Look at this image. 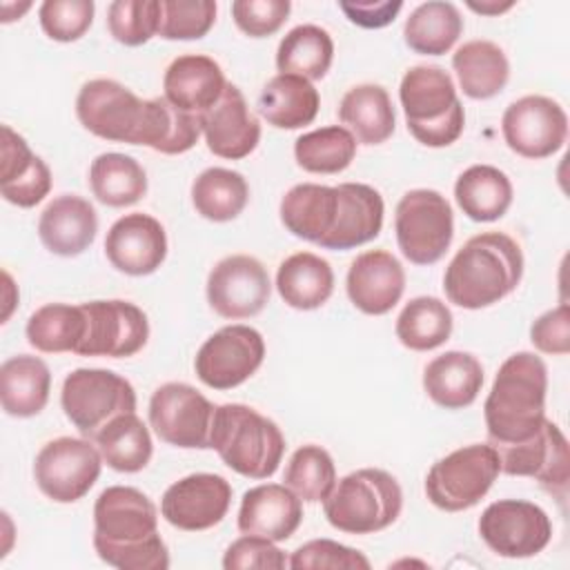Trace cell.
<instances>
[{
	"label": "cell",
	"mask_w": 570,
	"mask_h": 570,
	"mask_svg": "<svg viewBox=\"0 0 570 570\" xmlns=\"http://www.w3.org/2000/svg\"><path fill=\"white\" fill-rule=\"evenodd\" d=\"M479 534L494 554L528 559L550 543L552 521L548 512L532 501L501 499L481 512Z\"/></svg>",
	"instance_id": "cell-14"
},
{
	"label": "cell",
	"mask_w": 570,
	"mask_h": 570,
	"mask_svg": "<svg viewBox=\"0 0 570 570\" xmlns=\"http://www.w3.org/2000/svg\"><path fill=\"white\" fill-rule=\"evenodd\" d=\"M499 472V454L490 443L463 445L430 468L425 494L443 512L470 510L490 492Z\"/></svg>",
	"instance_id": "cell-9"
},
{
	"label": "cell",
	"mask_w": 570,
	"mask_h": 570,
	"mask_svg": "<svg viewBox=\"0 0 570 570\" xmlns=\"http://www.w3.org/2000/svg\"><path fill=\"white\" fill-rule=\"evenodd\" d=\"M98 216L94 205L76 194L56 196L38 218L40 243L56 256H78L96 238Z\"/></svg>",
	"instance_id": "cell-25"
},
{
	"label": "cell",
	"mask_w": 570,
	"mask_h": 570,
	"mask_svg": "<svg viewBox=\"0 0 570 570\" xmlns=\"http://www.w3.org/2000/svg\"><path fill=\"white\" fill-rule=\"evenodd\" d=\"M80 307L85 312V334L76 354L127 358L145 347L149 321L136 303L114 298L80 303Z\"/></svg>",
	"instance_id": "cell-15"
},
{
	"label": "cell",
	"mask_w": 570,
	"mask_h": 570,
	"mask_svg": "<svg viewBox=\"0 0 570 570\" xmlns=\"http://www.w3.org/2000/svg\"><path fill=\"white\" fill-rule=\"evenodd\" d=\"M407 131L425 147H448L463 134L465 111L452 76L436 65L410 67L399 87Z\"/></svg>",
	"instance_id": "cell-7"
},
{
	"label": "cell",
	"mask_w": 570,
	"mask_h": 570,
	"mask_svg": "<svg viewBox=\"0 0 570 570\" xmlns=\"http://www.w3.org/2000/svg\"><path fill=\"white\" fill-rule=\"evenodd\" d=\"M249 200V185L243 174L225 167H209L191 183L194 209L214 223L234 220Z\"/></svg>",
	"instance_id": "cell-39"
},
{
	"label": "cell",
	"mask_w": 570,
	"mask_h": 570,
	"mask_svg": "<svg viewBox=\"0 0 570 570\" xmlns=\"http://www.w3.org/2000/svg\"><path fill=\"white\" fill-rule=\"evenodd\" d=\"M499 454L501 472L510 476H532L550 494L566 497L570 481L568 441L557 423L543 421L530 439L508 445H492Z\"/></svg>",
	"instance_id": "cell-19"
},
{
	"label": "cell",
	"mask_w": 570,
	"mask_h": 570,
	"mask_svg": "<svg viewBox=\"0 0 570 570\" xmlns=\"http://www.w3.org/2000/svg\"><path fill=\"white\" fill-rule=\"evenodd\" d=\"M232 505V485L225 476L196 472L171 483L160 499L163 519L185 532L218 525Z\"/></svg>",
	"instance_id": "cell-20"
},
{
	"label": "cell",
	"mask_w": 570,
	"mask_h": 570,
	"mask_svg": "<svg viewBox=\"0 0 570 570\" xmlns=\"http://www.w3.org/2000/svg\"><path fill=\"white\" fill-rule=\"evenodd\" d=\"M60 405L73 428L94 441L111 419L136 412V390L111 370L78 367L62 383Z\"/></svg>",
	"instance_id": "cell-10"
},
{
	"label": "cell",
	"mask_w": 570,
	"mask_h": 570,
	"mask_svg": "<svg viewBox=\"0 0 570 570\" xmlns=\"http://www.w3.org/2000/svg\"><path fill=\"white\" fill-rule=\"evenodd\" d=\"M505 145L530 160L557 154L568 138V116L563 107L548 96H523L510 102L501 118Z\"/></svg>",
	"instance_id": "cell-17"
},
{
	"label": "cell",
	"mask_w": 570,
	"mask_h": 570,
	"mask_svg": "<svg viewBox=\"0 0 570 570\" xmlns=\"http://www.w3.org/2000/svg\"><path fill=\"white\" fill-rule=\"evenodd\" d=\"M530 341L543 354H568L570 352V309L566 303L543 312L530 325Z\"/></svg>",
	"instance_id": "cell-50"
},
{
	"label": "cell",
	"mask_w": 570,
	"mask_h": 570,
	"mask_svg": "<svg viewBox=\"0 0 570 570\" xmlns=\"http://www.w3.org/2000/svg\"><path fill=\"white\" fill-rule=\"evenodd\" d=\"M452 69L463 94L472 100L494 98L510 78V62L503 49L490 40L463 42L452 53Z\"/></svg>",
	"instance_id": "cell-33"
},
{
	"label": "cell",
	"mask_w": 570,
	"mask_h": 570,
	"mask_svg": "<svg viewBox=\"0 0 570 570\" xmlns=\"http://www.w3.org/2000/svg\"><path fill=\"white\" fill-rule=\"evenodd\" d=\"M216 405L187 383H163L149 399V425L156 436L185 450L212 448Z\"/></svg>",
	"instance_id": "cell-13"
},
{
	"label": "cell",
	"mask_w": 570,
	"mask_h": 570,
	"mask_svg": "<svg viewBox=\"0 0 570 570\" xmlns=\"http://www.w3.org/2000/svg\"><path fill=\"white\" fill-rule=\"evenodd\" d=\"M102 456L91 439L58 436L40 448L33 479L40 492L56 503L80 501L98 481Z\"/></svg>",
	"instance_id": "cell-12"
},
{
	"label": "cell",
	"mask_w": 570,
	"mask_h": 570,
	"mask_svg": "<svg viewBox=\"0 0 570 570\" xmlns=\"http://www.w3.org/2000/svg\"><path fill=\"white\" fill-rule=\"evenodd\" d=\"M394 232L401 254L414 265L443 258L454 236V214L436 189H410L394 212Z\"/></svg>",
	"instance_id": "cell-11"
},
{
	"label": "cell",
	"mask_w": 570,
	"mask_h": 570,
	"mask_svg": "<svg viewBox=\"0 0 570 570\" xmlns=\"http://www.w3.org/2000/svg\"><path fill=\"white\" fill-rule=\"evenodd\" d=\"M338 118L361 145H381L396 127V114L387 89L372 82L356 85L341 98Z\"/></svg>",
	"instance_id": "cell-30"
},
{
	"label": "cell",
	"mask_w": 570,
	"mask_h": 570,
	"mask_svg": "<svg viewBox=\"0 0 570 570\" xmlns=\"http://www.w3.org/2000/svg\"><path fill=\"white\" fill-rule=\"evenodd\" d=\"M468 7H470L472 11H476V13H483V16H499V13L508 11V9H512V7H514V2H497V0L474 2V0H470V2H468Z\"/></svg>",
	"instance_id": "cell-52"
},
{
	"label": "cell",
	"mask_w": 570,
	"mask_h": 570,
	"mask_svg": "<svg viewBox=\"0 0 570 570\" xmlns=\"http://www.w3.org/2000/svg\"><path fill=\"white\" fill-rule=\"evenodd\" d=\"M200 129L207 149L227 160L249 156L261 142V122L249 111L243 91L232 82H227L218 102L200 114Z\"/></svg>",
	"instance_id": "cell-22"
},
{
	"label": "cell",
	"mask_w": 570,
	"mask_h": 570,
	"mask_svg": "<svg viewBox=\"0 0 570 570\" xmlns=\"http://www.w3.org/2000/svg\"><path fill=\"white\" fill-rule=\"evenodd\" d=\"M523 276V252L503 232H483L463 243L443 274L450 303L463 309H481L499 303L517 289Z\"/></svg>",
	"instance_id": "cell-4"
},
{
	"label": "cell",
	"mask_w": 570,
	"mask_h": 570,
	"mask_svg": "<svg viewBox=\"0 0 570 570\" xmlns=\"http://www.w3.org/2000/svg\"><path fill=\"white\" fill-rule=\"evenodd\" d=\"M394 332L407 350H434L452 334V312L436 296H416L401 309Z\"/></svg>",
	"instance_id": "cell-40"
},
{
	"label": "cell",
	"mask_w": 570,
	"mask_h": 570,
	"mask_svg": "<svg viewBox=\"0 0 570 570\" xmlns=\"http://www.w3.org/2000/svg\"><path fill=\"white\" fill-rule=\"evenodd\" d=\"M27 9H31V2H22V4H11V2H2V22H11L18 20Z\"/></svg>",
	"instance_id": "cell-53"
},
{
	"label": "cell",
	"mask_w": 570,
	"mask_h": 570,
	"mask_svg": "<svg viewBox=\"0 0 570 570\" xmlns=\"http://www.w3.org/2000/svg\"><path fill=\"white\" fill-rule=\"evenodd\" d=\"M76 116L102 140L147 145L167 156L189 151L203 134L200 116L174 107L165 96L142 100L111 78H96L80 87Z\"/></svg>",
	"instance_id": "cell-1"
},
{
	"label": "cell",
	"mask_w": 570,
	"mask_h": 570,
	"mask_svg": "<svg viewBox=\"0 0 570 570\" xmlns=\"http://www.w3.org/2000/svg\"><path fill=\"white\" fill-rule=\"evenodd\" d=\"M345 289L356 309L370 316H383L405 292V269L394 254L370 249L352 261Z\"/></svg>",
	"instance_id": "cell-23"
},
{
	"label": "cell",
	"mask_w": 570,
	"mask_h": 570,
	"mask_svg": "<svg viewBox=\"0 0 570 570\" xmlns=\"http://www.w3.org/2000/svg\"><path fill=\"white\" fill-rule=\"evenodd\" d=\"M338 9L347 16L350 22L363 29H381L394 22L399 11L403 9L401 0H370V2H347L341 0Z\"/></svg>",
	"instance_id": "cell-51"
},
{
	"label": "cell",
	"mask_w": 570,
	"mask_h": 570,
	"mask_svg": "<svg viewBox=\"0 0 570 570\" xmlns=\"http://www.w3.org/2000/svg\"><path fill=\"white\" fill-rule=\"evenodd\" d=\"M96 554L120 570H167L169 550L158 534L151 499L129 485L105 488L94 503Z\"/></svg>",
	"instance_id": "cell-3"
},
{
	"label": "cell",
	"mask_w": 570,
	"mask_h": 570,
	"mask_svg": "<svg viewBox=\"0 0 570 570\" xmlns=\"http://www.w3.org/2000/svg\"><path fill=\"white\" fill-rule=\"evenodd\" d=\"M283 481L301 501H323L336 483L334 459L325 448L316 443L301 445L292 454Z\"/></svg>",
	"instance_id": "cell-43"
},
{
	"label": "cell",
	"mask_w": 570,
	"mask_h": 570,
	"mask_svg": "<svg viewBox=\"0 0 570 570\" xmlns=\"http://www.w3.org/2000/svg\"><path fill=\"white\" fill-rule=\"evenodd\" d=\"M463 31V18L452 2L430 0L419 4L403 27L405 45L423 56L448 53Z\"/></svg>",
	"instance_id": "cell-37"
},
{
	"label": "cell",
	"mask_w": 570,
	"mask_h": 570,
	"mask_svg": "<svg viewBox=\"0 0 570 570\" xmlns=\"http://www.w3.org/2000/svg\"><path fill=\"white\" fill-rule=\"evenodd\" d=\"M276 289L294 309H316L325 305L334 292L332 265L312 252L287 256L276 272Z\"/></svg>",
	"instance_id": "cell-32"
},
{
	"label": "cell",
	"mask_w": 570,
	"mask_h": 570,
	"mask_svg": "<svg viewBox=\"0 0 570 570\" xmlns=\"http://www.w3.org/2000/svg\"><path fill=\"white\" fill-rule=\"evenodd\" d=\"M216 22L212 0H160L158 36L165 40H198Z\"/></svg>",
	"instance_id": "cell-45"
},
{
	"label": "cell",
	"mask_w": 570,
	"mask_h": 570,
	"mask_svg": "<svg viewBox=\"0 0 570 570\" xmlns=\"http://www.w3.org/2000/svg\"><path fill=\"white\" fill-rule=\"evenodd\" d=\"M96 4L91 0H45L40 4V27L56 42L82 38L94 22Z\"/></svg>",
	"instance_id": "cell-46"
},
{
	"label": "cell",
	"mask_w": 570,
	"mask_h": 570,
	"mask_svg": "<svg viewBox=\"0 0 570 570\" xmlns=\"http://www.w3.org/2000/svg\"><path fill=\"white\" fill-rule=\"evenodd\" d=\"M287 557L281 548H276V541H269L265 537L256 534H243L236 541H232L223 554V568L225 570H283L287 568Z\"/></svg>",
	"instance_id": "cell-48"
},
{
	"label": "cell",
	"mask_w": 570,
	"mask_h": 570,
	"mask_svg": "<svg viewBox=\"0 0 570 570\" xmlns=\"http://www.w3.org/2000/svg\"><path fill=\"white\" fill-rule=\"evenodd\" d=\"M481 387L483 365L470 352L450 350L425 365L423 390L439 407L463 410L476 401Z\"/></svg>",
	"instance_id": "cell-28"
},
{
	"label": "cell",
	"mask_w": 570,
	"mask_h": 570,
	"mask_svg": "<svg viewBox=\"0 0 570 570\" xmlns=\"http://www.w3.org/2000/svg\"><path fill=\"white\" fill-rule=\"evenodd\" d=\"M265 358V341L249 325H225L196 352V376L212 390H232L245 383Z\"/></svg>",
	"instance_id": "cell-16"
},
{
	"label": "cell",
	"mask_w": 570,
	"mask_h": 570,
	"mask_svg": "<svg viewBox=\"0 0 570 570\" xmlns=\"http://www.w3.org/2000/svg\"><path fill=\"white\" fill-rule=\"evenodd\" d=\"M94 443L102 456V461L116 470V472H140L147 468L151 454H154V443L147 425L142 419L136 416V412L118 414L111 419L96 436Z\"/></svg>",
	"instance_id": "cell-35"
},
{
	"label": "cell",
	"mask_w": 570,
	"mask_h": 570,
	"mask_svg": "<svg viewBox=\"0 0 570 570\" xmlns=\"http://www.w3.org/2000/svg\"><path fill=\"white\" fill-rule=\"evenodd\" d=\"M292 11L289 0H236L232 16L236 27L249 38H267L276 33Z\"/></svg>",
	"instance_id": "cell-49"
},
{
	"label": "cell",
	"mask_w": 570,
	"mask_h": 570,
	"mask_svg": "<svg viewBox=\"0 0 570 570\" xmlns=\"http://www.w3.org/2000/svg\"><path fill=\"white\" fill-rule=\"evenodd\" d=\"M454 198L470 220L492 223L510 209L512 183L499 167L472 165L456 178Z\"/></svg>",
	"instance_id": "cell-34"
},
{
	"label": "cell",
	"mask_w": 570,
	"mask_h": 570,
	"mask_svg": "<svg viewBox=\"0 0 570 570\" xmlns=\"http://www.w3.org/2000/svg\"><path fill=\"white\" fill-rule=\"evenodd\" d=\"M223 463L240 476L267 479L272 476L285 452V436L281 428L243 403H225L216 407L212 441Z\"/></svg>",
	"instance_id": "cell-6"
},
{
	"label": "cell",
	"mask_w": 570,
	"mask_h": 570,
	"mask_svg": "<svg viewBox=\"0 0 570 570\" xmlns=\"http://www.w3.org/2000/svg\"><path fill=\"white\" fill-rule=\"evenodd\" d=\"M227 87L220 65L203 53H185L169 62L163 76L165 98L189 114H205Z\"/></svg>",
	"instance_id": "cell-26"
},
{
	"label": "cell",
	"mask_w": 570,
	"mask_h": 570,
	"mask_svg": "<svg viewBox=\"0 0 570 570\" xmlns=\"http://www.w3.org/2000/svg\"><path fill=\"white\" fill-rule=\"evenodd\" d=\"M321 107L316 87L292 73H278L265 82L258 96V114L276 129H301L309 125Z\"/></svg>",
	"instance_id": "cell-31"
},
{
	"label": "cell",
	"mask_w": 570,
	"mask_h": 570,
	"mask_svg": "<svg viewBox=\"0 0 570 570\" xmlns=\"http://www.w3.org/2000/svg\"><path fill=\"white\" fill-rule=\"evenodd\" d=\"M107 261L127 276L154 274L167 258V234L160 220L134 212L118 218L105 238Z\"/></svg>",
	"instance_id": "cell-21"
},
{
	"label": "cell",
	"mask_w": 570,
	"mask_h": 570,
	"mask_svg": "<svg viewBox=\"0 0 570 570\" xmlns=\"http://www.w3.org/2000/svg\"><path fill=\"white\" fill-rule=\"evenodd\" d=\"M51 390L47 363L31 354H18L0 365V403L9 416L29 419L45 410Z\"/></svg>",
	"instance_id": "cell-29"
},
{
	"label": "cell",
	"mask_w": 570,
	"mask_h": 570,
	"mask_svg": "<svg viewBox=\"0 0 570 570\" xmlns=\"http://www.w3.org/2000/svg\"><path fill=\"white\" fill-rule=\"evenodd\" d=\"M91 194L107 207H129L147 194V174L142 165L118 151L94 158L89 167Z\"/></svg>",
	"instance_id": "cell-36"
},
{
	"label": "cell",
	"mask_w": 570,
	"mask_h": 570,
	"mask_svg": "<svg viewBox=\"0 0 570 570\" xmlns=\"http://www.w3.org/2000/svg\"><path fill=\"white\" fill-rule=\"evenodd\" d=\"M403 508L399 481L379 468H361L334 483L323 499L332 528L347 534H374L390 528Z\"/></svg>",
	"instance_id": "cell-8"
},
{
	"label": "cell",
	"mask_w": 570,
	"mask_h": 570,
	"mask_svg": "<svg viewBox=\"0 0 570 570\" xmlns=\"http://www.w3.org/2000/svg\"><path fill=\"white\" fill-rule=\"evenodd\" d=\"M548 370L534 352L508 356L483 403L490 445H508L530 439L546 421Z\"/></svg>",
	"instance_id": "cell-5"
},
{
	"label": "cell",
	"mask_w": 570,
	"mask_h": 570,
	"mask_svg": "<svg viewBox=\"0 0 570 570\" xmlns=\"http://www.w3.org/2000/svg\"><path fill=\"white\" fill-rule=\"evenodd\" d=\"M303 521V501L283 483L249 488L238 508V530L243 534L287 541Z\"/></svg>",
	"instance_id": "cell-24"
},
{
	"label": "cell",
	"mask_w": 570,
	"mask_h": 570,
	"mask_svg": "<svg viewBox=\"0 0 570 570\" xmlns=\"http://www.w3.org/2000/svg\"><path fill=\"white\" fill-rule=\"evenodd\" d=\"M281 223L296 238L323 249L345 252L374 240L383 227V196L363 183L336 187L318 183L294 185L281 198Z\"/></svg>",
	"instance_id": "cell-2"
},
{
	"label": "cell",
	"mask_w": 570,
	"mask_h": 570,
	"mask_svg": "<svg viewBox=\"0 0 570 570\" xmlns=\"http://www.w3.org/2000/svg\"><path fill=\"white\" fill-rule=\"evenodd\" d=\"M287 568L292 570H367L370 568V559L350 548V546H343L338 541H332V539H312L303 546H298L289 561H287Z\"/></svg>",
	"instance_id": "cell-47"
},
{
	"label": "cell",
	"mask_w": 570,
	"mask_h": 570,
	"mask_svg": "<svg viewBox=\"0 0 570 570\" xmlns=\"http://www.w3.org/2000/svg\"><path fill=\"white\" fill-rule=\"evenodd\" d=\"M272 281L265 265L249 254L218 261L207 276V303L223 318L256 316L269 301Z\"/></svg>",
	"instance_id": "cell-18"
},
{
	"label": "cell",
	"mask_w": 570,
	"mask_h": 570,
	"mask_svg": "<svg viewBox=\"0 0 570 570\" xmlns=\"http://www.w3.org/2000/svg\"><path fill=\"white\" fill-rule=\"evenodd\" d=\"M334 60L332 36L316 24H298L289 29L276 49V67L281 73L321 80Z\"/></svg>",
	"instance_id": "cell-38"
},
{
	"label": "cell",
	"mask_w": 570,
	"mask_h": 570,
	"mask_svg": "<svg viewBox=\"0 0 570 570\" xmlns=\"http://www.w3.org/2000/svg\"><path fill=\"white\" fill-rule=\"evenodd\" d=\"M24 332L29 345L38 352L76 354L85 334V312L80 305L47 303L29 316Z\"/></svg>",
	"instance_id": "cell-41"
},
{
	"label": "cell",
	"mask_w": 570,
	"mask_h": 570,
	"mask_svg": "<svg viewBox=\"0 0 570 570\" xmlns=\"http://www.w3.org/2000/svg\"><path fill=\"white\" fill-rule=\"evenodd\" d=\"M158 0H116L107 7V29L125 47H140L158 33Z\"/></svg>",
	"instance_id": "cell-44"
},
{
	"label": "cell",
	"mask_w": 570,
	"mask_h": 570,
	"mask_svg": "<svg viewBox=\"0 0 570 570\" xmlns=\"http://www.w3.org/2000/svg\"><path fill=\"white\" fill-rule=\"evenodd\" d=\"M51 191V171L47 163L36 156L27 140L2 125V160H0V194L7 203L18 207H36Z\"/></svg>",
	"instance_id": "cell-27"
},
{
	"label": "cell",
	"mask_w": 570,
	"mask_h": 570,
	"mask_svg": "<svg viewBox=\"0 0 570 570\" xmlns=\"http://www.w3.org/2000/svg\"><path fill=\"white\" fill-rule=\"evenodd\" d=\"M356 138L341 125L307 131L294 142V158L309 174H338L352 165Z\"/></svg>",
	"instance_id": "cell-42"
}]
</instances>
